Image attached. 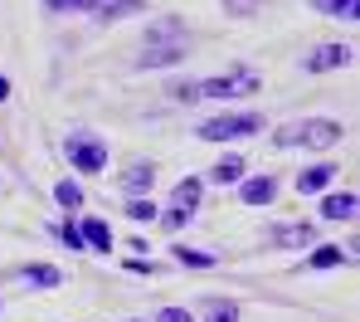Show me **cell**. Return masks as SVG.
Masks as SVG:
<instances>
[{
	"label": "cell",
	"mask_w": 360,
	"mask_h": 322,
	"mask_svg": "<svg viewBox=\"0 0 360 322\" xmlns=\"http://www.w3.org/2000/svg\"><path fill=\"white\" fill-rule=\"evenodd\" d=\"M127 15H146V0H103L98 20H127Z\"/></svg>",
	"instance_id": "e0dca14e"
},
{
	"label": "cell",
	"mask_w": 360,
	"mask_h": 322,
	"mask_svg": "<svg viewBox=\"0 0 360 322\" xmlns=\"http://www.w3.org/2000/svg\"><path fill=\"white\" fill-rule=\"evenodd\" d=\"M78 235H83V249H93V254H108V249H112V225H108L103 215H88V220L78 225Z\"/></svg>",
	"instance_id": "52a82bcc"
},
{
	"label": "cell",
	"mask_w": 360,
	"mask_h": 322,
	"mask_svg": "<svg viewBox=\"0 0 360 322\" xmlns=\"http://www.w3.org/2000/svg\"><path fill=\"white\" fill-rule=\"evenodd\" d=\"M5 98H10V78L0 73V103H5Z\"/></svg>",
	"instance_id": "83f0119b"
},
{
	"label": "cell",
	"mask_w": 360,
	"mask_h": 322,
	"mask_svg": "<svg viewBox=\"0 0 360 322\" xmlns=\"http://www.w3.org/2000/svg\"><path fill=\"white\" fill-rule=\"evenodd\" d=\"M151 186H156V166H151V161H136L131 171H122V191H127V200H131V195H151Z\"/></svg>",
	"instance_id": "9c48e42d"
},
{
	"label": "cell",
	"mask_w": 360,
	"mask_h": 322,
	"mask_svg": "<svg viewBox=\"0 0 360 322\" xmlns=\"http://www.w3.org/2000/svg\"><path fill=\"white\" fill-rule=\"evenodd\" d=\"M336 181V166H326V161H316V166H307V171H297V191L302 195H316V191H326Z\"/></svg>",
	"instance_id": "8fae6325"
},
{
	"label": "cell",
	"mask_w": 360,
	"mask_h": 322,
	"mask_svg": "<svg viewBox=\"0 0 360 322\" xmlns=\"http://www.w3.org/2000/svg\"><path fill=\"white\" fill-rule=\"evenodd\" d=\"M356 5L360 0H311V10L326 20H356Z\"/></svg>",
	"instance_id": "d6986e66"
},
{
	"label": "cell",
	"mask_w": 360,
	"mask_h": 322,
	"mask_svg": "<svg viewBox=\"0 0 360 322\" xmlns=\"http://www.w3.org/2000/svg\"><path fill=\"white\" fill-rule=\"evenodd\" d=\"M54 15H98V5L103 0H44Z\"/></svg>",
	"instance_id": "ffe728a7"
},
{
	"label": "cell",
	"mask_w": 360,
	"mask_h": 322,
	"mask_svg": "<svg viewBox=\"0 0 360 322\" xmlns=\"http://www.w3.org/2000/svg\"><path fill=\"white\" fill-rule=\"evenodd\" d=\"M20 283H30V288H59L63 273L54 264H25V268H20Z\"/></svg>",
	"instance_id": "5bb4252c"
},
{
	"label": "cell",
	"mask_w": 360,
	"mask_h": 322,
	"mask_svg": "<svg viewBox=\"0 0 360 322\" xmlns=\"http://www.w3.org/2000/svg\"><path fill=\"white\" fill-rule=\"evenodd\" d=\"M127 322H136V318H127Z\"/></svg>",
	"instance_id": "f1b7e54d"
},
{
	"label": "cell",
	"mask_w": 360,
	"mask_h": 322,
	"mask_svg": "<svg viewBox=\"0 0 360 322\" xmlns=\"http://www.w3.org/2000/svg\"><path fill=\"white\" fill-rule=\"evenodd\" d=\"M63 151H68L73 171H83V176H98L108 166V142L98 132H68L63 137Z\"/></svg>",
	"instance_id": "277c9868"
},
{
	"label": "cell",
	"mask_w": 360,
	"mask_h": 322,
	"mask_svg": "<svg viewBox=\"0 0 360 322\" xmlns=\"http://www.w3.org/2000/svg\"><path fill=\"white\" fill-rule=\"evenodd\" d=\"M243 93H258V73L248 64H234V68H224V73H214V78H200L195 83V103L200 98H243Z\"/></svg>",
	"instance_id": "7a4b0ae2"
},
{
	"label": "cell",
	"mask_w": 360,
	"mask_h": 322,
	"mask_svg": "<svg viewBox=\"0 0 360 322\" xmlns=\"http://www.w3.org/2000/svg\"><path fill=\"white\" fill-rule=\"evenodd\" d=\"M253 132H263V113H219V118H205L195 128V137L200 142H239Z\"/></svg>",
	"instance_id": "3957f363"
},
{
	"label": "cell",
	"mask_w": 360,
	"mask_h": 322,
	"mask_svg": "<svg viewBox=\"0 0 360 322\" xmlns=\"http://www.w3.org/2000/svg\"><path fill=\"white\" fill-rule=\"evenodd\" d=\"M176 259L180 264H195V268H214V264H219V259L205 254V249H176Z\"/></svg>",
	"instance_id": "cb8c5ba5"
},
{
	"label": "cell",
	"mask_w": 360,
	"mask_h": 322,
	"mask_svg": "<svg viewBox=\"0 0 360 322\" xmlns=\"http://www.w3.org/2000/svg\"><path fill=\"white\" fill-rule=\"evenodd\" d=\"M351 249H341V244H316L311 254H307V268H336V264H351Z\"/></svg>",
	"instance_id": "2e32d148"
},
{
	"label": "cell",
	"mask_w": 360,
	"mask_h": 322,
	"mask_svg": "<svg viewBox=\"0 0 360 322\" xmlns=\"http://www.w3.org/2000/svg\"><path fill=\"white\" fill-rule=\"evenodd\" d=\"M127 220H136V225H151V220H156V205H151V195H131V200H127Z\"/></svg>",
	"instance_id": "44dd1931"
},
{
	"label": "cell",
	"mask_w": 360,
	"mask_h": 322,
	"mask_svg": "<svg viewBox=\"0 0 360 322\" xmlns=\"http://www.w3.org/2000/svg\"><path fill=\"white\" fill-rule=\"evenodd\" d=\"M180 59H185V44H146L136 64L141 68H166V64H180Z\"/></svg>",
	"instance_id": "7c38bea8"
},
{
	"label": "cell",
	"mask_w": 360,
	"mask_h": 322,
	"mask_svg": "<svg viewBox=\"0 0 360 322\" xmlns=\"http://www.w3.org/2000/svg\"><path fill=\"white\" fill-rule=\"evenodd\" d=\"M351 59H356L351 44H316L311 54H302V68L307 73H331V68H346Z\"/></svg>",
	"instance_id": "8992f818"
},
{
	"label": "cell",
	"mask_w": 360,
	"mask_h": 322,
	"mask_svg": "<svg viewBox=\"0 0 360 322\" xmlns=\"http://www.w3.org/2000/svg\"><path fill=\"white\" fill-rule=\"evenodd\" d=\"M273 195H278V181H273V176H243L239 181L243 205H273Z\"/></svg>",
	"instance_id": "ba28073f"
},
{
	"label": "cell",
	"mask_w": 360,
	"mask_h": 322,
	"mask_svg": "<svg viewBox=\"0 0 360 322\" xmlns=\"http://www.w3.org/2000/svg\"><path fill=\"white\" fill-rule=\"evenodd\" d=\"M180 35H185L180 20H156V25L146 30V44H180Z\"/></svg>",
	"instance_id": "ac0fdd59"
},
{
	"label": "cell",
	"mask_w": 360,
	"mask_h": 322,
	"mask_svg": "<svg viewBox=\"0 0 360 322\" xmlns=\"http://www.w3.org/2000/svg\"><path fill=\"white\" fill-rule=\"evenodd\" d=\"M200 195H205V181L200 176H185V181H176V191H171V200H166V225L171 230H180V225H190L195 220V210H200Z\"/></svg>",
	"instance_id": "5b68a950"
},
{
	"label": "cell",
	"mask_w": 360,
	"mask_h": 322,
	"mask_svg": "<svg viewBox=\"0 0 360 322\" xmlns=\"http://www.w3.org/2000/svg\"><path fill=\"white\" fill-rule=\"evenodd\" d=\"M59 240L68 244V249H83V235H78V225H68V220L59 225Z\"/></svg>",
	"instance_id": "d4e9b609"
},
{
	"label": "cell",
	"mask_w": 360,
	"mask_h": 322,
	"mask_svg": "<svg viewBox=\"0 0 360 322\" xmlns=\"http://www.w3.org/2000/svg\"><path fill=\"white\" fill-rule=\"evenodd\" d=\"M311 240H316L311 220H297V225H278V230H273V244H278V249H302V244H311Z\"/></svg>",
	"instance_id": "30bf717a"
},
{
	"label": "cell",
	"mask_w": 360,
	"mask_h": 322,
	"mask_svg": "<svg viewBox=\"0 0 360 322\" xmlns=\"http://www.w3.org/2000/svg\"><path fill=\"white\" fill-rule=\"evenodd\" d=\"M341 123H331V118H307V123H292V128L273 132V142L278 147H311V151H331L336 142H341Z\"/></svg>",
	"instance_id": "6da1fadb"
},
{
	"label": "cell",
	"mask_w": 360,
	"mask_h": 322,
	"mask_svg": "<svg viewBox=\"0 0 360 322\" xmlns=\"http://www.w3.org/2000/svg\"><path fill=\"white\" fill-rule=\"evenodd\" d=\"M258 5H263V0H224V10H229V15H253V10H258Z\"/></svg>",
	"instance_id": "4316f807"
},
{
	"label": "cell",
	"mask_w": 360,
	"mask_h": 322,
	"mask_svg": "<svg viewBox=\"0 0 360 322\" xmlns=\"http://www.w3.org/2000/svg\"><path fill=\"white\" fill-rule=\"evenodd\" d=\"M321 220H356V191H331L321 200Z\"/></svg>",
	"instance_id": "4fadbf2b"
},
{
	"label": "cell",
	"mask_w": 360,
	"mask_h": 322,
	"mask_svg": "<svg viewBox=\"0 0 360 322\" xmlns=\"http://www.w3.org/2000/svg\"><path fill=\"white\" fill-rule=\"evenodd\" d=\"M243 171H248V166H243V156H219V161L210 166V181H214V186H239Z\"/></svg>",
	"instance_id": "9a60e30c"
},
{
	"label": "cell",
	"mask_w": 360,
	"mask_h": 322,
	"mask_svg": "<svg viewBox=\"0 0 360 322\" xmlns=\"http://www.w3.org/2000/svg\"><path fill=\"white\" fill-rule=\"evenodd\" d=\"M54 200H59L63 210H83V186L78 181H59L54 186Z\"/></svg>",
	"instance_id": "603a6c76"
},
{
	"label": "cell",
	"mask_w": 360,
	"mask_h": 322,
	"mask_svg": "<svg viewBox=\"0 0 360 322\" xmlns=\"http://www.w3.org/2000/svg\"><path fill=\"white\" fill-rule=\"evenodd\" d=\"M205 322H239V303L210 298V303H205Z\"/></svg>",
	"instance_id": "7402d4cb"
},
{
	"label": "cell",
	"mask_w": 360,
	"mask_h": 322,
	"mask_svg": "<svg viewBox=\"0 0 360 322\" xmlns=\"http://www.w3.org/2000/svg\"><path fill=\"white\" fill-rule=\"evenodd\" d=\"M156 322H195V313H190V308H161Z\"/></svg>",
	"instance_id": "484cf974"
}]
</instances>
